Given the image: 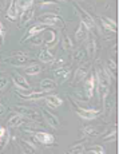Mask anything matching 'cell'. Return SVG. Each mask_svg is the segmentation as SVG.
Listing matches in <instances>:
<instances>
[{
    "label": "cell",
    "instance_id": "cell-1",
    "mask_svg": "<svg viewBox=\"0 0 119 154\" xmlns=\"http://www.w3.org/2000/svg\"><path fill=\"white\" fill-rule=\"evenodd\" d=\"M95 78H96L99 90H100V93H102L103 100H106V95L108 94V86L111 83V76H110V74L107 72L106 69H103L102 66H98Z\"/></svg>",
    "mask_w": 119,
    "mask_h": 154
},
{
    "label": "cell",
    "instance_id": "cell-28",
    "mask_svg": "<svg viewBox=\"0 0 119 154\" xmlns=\"http://www.w3.org/2000/svg\"><path fill=\"white\" fill-rule=\"evenodd\" d=\"M15 3H16V8H17V11H24L26 8H28V7H31L32 5V3H34V0H15Z\"/></svg>",
    "mask_w": 119,
    "mask_h": 154
},
{
    "label": "cell",
    "instance_id": "cell-26",
    "mask_svg": "<svg viewBox=\"0 0 119 154\" xmlns=\"http://www.w3.org/2000/svg\"><path fill=\"white\" fill-rule=\"evenodd\" d=\"M40 71H41V67H40V64H36V63H32V64H29L28 67H26L24 69V72L27 74V75H38V74H40Z\"/></svg>",
    "mask_w": 119,
    "mask_h": 154
},
{
    "label": "cell",
    "instance_id": "cell-36",
    "mask_svg": "<svg viewBox=\"0 0 119 154\" xmlns=\"http://www.w3.org/2000/svg\"><path fill=\"white\" fill-rule=\"evenodd\" d=\"M4 38H5V29L3 27L2 22H0V44L4 43Z\"/></svg>",
    "mask_w": 119,
    "mask_h": 154
},
{
    "label": "cell",
    "instance_id": "cell-25",
    "mask_svg": "<svg viewBox=\"0 0 119 154\" xmlns=\"http://www.w3.org/2000/svg\"><path fill=\"white\" fill-rule=\"evenodd\" d=\"M17 15H19V11H17L16 8V3H15V0L10 3V5H8V10H7V17L11 20H15L17 17Z\"/></svg>",
    "mask_w": 119,
    "mask_h": 154
},
{
    "label": "cell",
    "instance_id": "cell-2",
    "mask_svg": "<svg viewBox=\"0 0 119 154\" xmlns=\"http://www.w3.org/2000/svg\"><path fill=\"white\" fill-rule=\"evenodd\" d=\"M14 110L17 112V114L23 115V117H26L27 119L29 121H35V122H40L41 121V114L40 112H38L35 109L32 107H28V106H14Z\"/></svg>",
    "mask_w": 119,
    "mask_h": 154
},
{
    "label": "cell",
    "instance_id": "cell-31",
    "mask_svg": "<svg viewBox=\"0 0 119 154\" xmlns=\"http://www.w3.org/2000/svg\"><path fill=\"white\" fill-rule=\"evenodd\" d=\"M84 152L88 154H105L106 150L100 145H94V146H90L88 149H84Z\"/></svg>",
    "mask_w": 119,
    "mask_h": 154
},
{
    "label": "cell",
    "instance_id": "cell-37",
    "mask_svg": "<svg viewBox=\"0 0 119 154\" xmlns=\"http://www.w3.org/2000/svg\"><path fill=\"white\" fill-rule=\"evenodd\" d=\"M7 85H8V78L7 76H2V78H0V90L5 88Z\"/></svg>",
    "mask_w": 119,
    "mask_h": 154
},
{
    "label": "cell",
    "instance_id": "cell-22",
    "mask_svg": "<svg viewBox=\"0 0 119 154\" xmlns=\"http://www.w3.org/2000/svg\"><path fill=\"white\" fill-rule=\"evenodd\" d=\"M87 34H88V28L86 27L82 22H80L79 27H78V29H76V32H75L76 42H83L84 39H87Z\"/></svg>",
    "mask_w": 119,
    "mask_h": 154
},
{
    "label": "cell",
    "instance_id": "cell-38",
    "mask_svg": "<svg viewBox=\"0 0 119 154\" xmlns=\"http://www.w3.org/2000/svg\"><path fill=\"white\" fill-rule=\"evenodd\" d=\"M5 131H7V129H4V127H3V126H0V138H2L3 135L5 134Z\"/></svg>",
    "mask_w": 119,
    "mask_h": 154
},
{
    "label": "cell",
    "instance_id": "cell-29",
    "mask_svg": "<svg viewBox=\"0 0 119 154\" xmlns=\"http://www.w3.org/2000/svg\"><path fill=\"white\" fill-rule=\"evenodd\" d=\"M83 131L84 134H87L88 137H98L100 134V130L95 126H84L83 127Z\"/></svg>",
    "mask_w": 119,
    "mask_h": 154
},
{
    "label": "cell",
    "instance_id": "cell-41",
    "mask_svg": "<svg viewBox=\"0 0 119 154\" xmlns=\"http://www.w3.org/2000/svg\"><path fill=\"white\" fill-rule=\"evenodd\" d=\"M62 2H70V0H62Z\"/></svg>",
    "mask_w": 119,
    "mask_h": 154
},
{
    "label": "cell",
    "instance_id": "cell-32",
    "mask_svg": "<svg viewBox=\"0 0 119 154\" xmlns=\"http://www.w3.org/2000/svg\"><path fill=\"white\" fill-rule=\"evenodd\" d=\"M62 46H63V50H67V51L74 48V43H72V40L70 39V36L64 35L63 39H62Z\"/></svg>",
    "mask_w": 119,
    "mask_h": 154
},
{
    "label": "cell",
    "instance_id": "cell-42",
    "mask_svg": "<svg viewBox=\"0 0 119 154\" xmlns=\"http://www.w3.org/2000/svg\"><path fill=\"white\" fill-rule=\"evenodd\" d=\"M0 126H2V125H0Z\"/></svg>",
    "mask_w": 119,
    "mask_h": 154
},
{
    "label": "cell",
    "instance_id": "cell-17",
    "mask_svg": "<svg viewBox=\"0 0 119 154\" xmlns=\"http://www.w3.org/2000/svg\"><path fill=\"white\" fill-rule=\"evenodd\" d=\"M26 121H28L26 117H23V115H20V114H15V115H12V117L10 118V119H8L7 126H8V129L19 127L20 125H23V123H24Z\"/></svg>",
    "mask_w": 119,
    "mask_h": 154
},
{
    "label": "cell",
    "instance_id": "cell-35",
    "mask_svg": "<svg viewBox=\"0 0 119 154\" xmlns=\"http://www.w3.org/2000/svg\"><path fill=\"white\" fill-rule=\"evenodd\" d=\"M40 7H46V5H56V0H40L39 2Z\"/></svg>",
    "mask_w": 119,
    "mask_h": 154
},
{
    "label": "cell",
    "instance_id": "cell-39",
    "mask_svg": "<svg viewBox=\"0 0 119 154\" xmlns=\"http://www.w3.org/2000/svg\"><path fill=\"white\" fill-rule=\"evenodd\" d=\"M4 112H5V107L2 105V103H0V115H3Z\"/></svg>",
    "mask_w": 119,
    "mask_h": 154
},
{
    "label": "cell",
    "instance_id": "cell-24",
    "mask_svg": "<svg viewBox=\"0 0 119 154\" xmlns=\"http://www.w3.org/2000/svg\"><path fill=\"white\" fill-rule=\"evenodd\" d=\"M107 72L110 74V76L112 78H117V74H118V66H117V62L114 59H108L107 60Z\"/></svg>",
    "mask_w": 119,
    "mask_h": 154
},
{
    "label": "cell",
    "instance_id": "cell-6",
    "mask_svg": "<svg viewBox=\"0 0 119 154\" xmlns=\"http://www.w3.org/2000/svg\"><path fill=\"white\" fill-rule=\"evenodd\" d=\"M95 83H96V78H95V72L90 74L87 79H84V94H86V99H91L94 97V91H95Z\"/></svg>",
    "mask_w": 119,
    "mask_h": 154
},
{
    "label": "cell",
    "instance_id": "cell-23",
    "mask_svg": "<svg viewBox=\"0 0 119 154\" xmlns=\"http://www.w3.org/2000/svg\"><path fill=\"white\" fill-rule=\"evenodd\" d=\"M40 87H41V91L48 93V91H51L56 87V82L52 81V79H43L40 82Z\"/></svg>",
    "mask_w": 119,
    "mask_h": 154
},
{
    "label": "cell",
    "instance_id": "cell-13",
    "mask_svg": "<svg viewBox=\"0 0 119 154\" xmlns=\"http://www.w3.org/2000/svg\"><path fill=\"white\" fill-rule=\"evenodd\" d=\"M76 8H78V15H79V17H80V22L83 23V24L86 26L88 29H91V28H94V19L90 16L87 12H86L84 10H82V8L79 7V5H76Z\"/></svg>",
    "mask_w": 119,
    "mask_h": 154
},
{
    "label": "cell",
    "instance_id": "cell-3",
    "mask_svg": "<svg viewBox=\"0 0 119 154\" xmlns=\"http://www.w3.org/2000/svg\"><path fill=\"white\" fill-rule=\"evenodd\" d=\"M71 103H72V107L75 112L79 115L82 119H87V121H91V119H95V118L98 117V115L100 114V110H98V109H84V107H79V106H76L75 103L71 100Z\"/></svg>",
    "mask_w": 119,
    "mask_h": 154
},
{
    "label": "cell",
    "instance_id": "cell-40",
    "mask_svg": "<svg viewBox=\"0 0 119 154\" xmlns=\"http://www.w3.org/2000/svg\"><path fill=\"white\" fill-rule=\"evenodd\" d=\"M4 2H5V4H10V3L12 2V0H4Z\"/></svg>",
    "mask_w": 119,
    "mask_h": 154
},
{
    "label": "cell",
    "instance_id": "cell-10",
    "mask_svg": "<svg viewBox=\"0 0 119 154\" xmlns=\"http://www.w3.org/2000/svg\"><path fill=\"white\" fill-rule=\"evenodd\" d=\"M71 72V67L70 66H62V67H56L55 70H53V75H55L56 81L59 82V83H63L64 81L68 78V75H70Z\"/></svg>",
    "mask_w": 119,
    "mask_h": 154
},
{
    "label": "cell",
    "instance_id": "cell-11",
    "mask_svg": "<svg viewBox=\"0 0 119 154\" xmlns=\"http://www.w3.org/2000/svg\"><path fill=\"white\" fill-rule=\"evenodd\" d=\"M8 62L12 63L14 66H24L27 63H31L32 59L29 58V56L24 55L23 52H20V54H15L11 56V58H8Z\"/></svg>",
    "mask_w": 119,
    "mask_h": 154
},
{
    "label": "cell",
    "instance_id": "cell-30",
    "mask_svg": "<svg viewBox=\"0 0 119 154\" xmlns=\"http://www.w3.org/2000/svg\"><path fill=\"white\" fill-rule=\"evenodd\" d=\"M67 153H70V154H82V153H84V143H76V145H74V146H71L70 149L67 150Z\"/></svg>",
    "mask_w": 119,
    "mask_h": 154
},
{
    "label": "cell",
    "instance_id": "cell-4",
    "mask_svg": "<svg viewBox=\"0 0 119 154\" xmlns=\"http://www.w3.org/2000/svg\"><path fill=\"white\" fill-rule=\"evenodd\" d=\"M43 42H44V48H51V47H55L56 46V43L59 42V35H58V32L55 31V29H52V28H47V29H44L43 32Z\"/></svg>",
    "mask_w": 119,
    "mask_h": 154
},
{
    "label": "cell",
    "instance_id": "cell-27",
    "mask_svg": "<svg viewBox=\"0 0 119 154\" xmlns=\"http://www.w3.org/2000/svg\"><path fill=\"white\" fill-rule=\"evenodd\" d=\"M117 137H118V130L115 127L110 129L108 131L103 135V141L105 142H111V141H117Z\"/></svg>",
    "mask_w": 119,
    "mask_h": 154
},
{
    "label": "cell",
    "instance_id": "cell-9",
    "mask_svg": "<svg viewBox=\"0 0 119 154\" xmlns=\"http://www.w3.org/2000/svg\"><path fill=\"white\" fill-rule=\"evenodd\" d=\"M41 114H43V118L47 121V123H48L52 129H58V127L60 126V121H59V118L56 117L55 114H52L50 110H47V109H41Z\"/></svg>",
    "mask_w": 119,
    "mask_h": 154
},
{
    "label": "cell",
    "instance_id": "cell-7",
    "mask_svg": "<svg viewBox=\"0 0 119 154\" xmlns=\"http://www.w3.org/2000/svg\"><path fill=\"white\" fill-rule=\"evenodd\" d=\"M48 28V26H46V24H41V23H39V24H35V26H32L31 28L28 29V32L23 36V39H22V43H24L26 40H29L31 38H34V36H36V35H39L41 34V32L44 31V29H47Z\"/></svg>",
    "mask_w": 119,
    "mask_h": 154
},
{
    "label": "cell",
    "instance_id": "cell-20",
    "mask_svg": "<svg viewBox=\"0 0 119 154\" xmlns=\"http://www.w3.org/2000/svg\"><path fill=\"white\" fill-rule=\"evenodd\" d=\"M44 100H46L47 106L52 109H56L63 105V100L59 98L58 95H44Z\"/></svg>",
    "mask_w": 119,
    "mask_h": 154
},
{
    "label": "cell",
    "instance_id": "cell-34",
    "mask_svg": "<svg viewBox=\"0 0 119 154\" xmlns=\"http://www.w3.org/2000/svg\"><path fill=\"white\" fill-rule=\"evenodd\" d=\"M95 48H96V44H95V40L91 39L90 43H88V48H87V52L90 56H93L95 54Z\"/></svg>",
    "mask_w": 119,
    "mask_h": 154
},
{
    "label": "cell",
    "instance_id": "cell-8",
    "mask_svg": "<svg viewBox=\"0 0 119 154\" xmlns=\"http://www.w3.org/2000/svg\"><path fill=\"white\" fill-rule=\"evenodd\" d=\"M16 94L23 99H29V100H35V99H40V98H44L46 93L44 91H23L20 88V91L17 90Z\"/></svg>",
    "mask_w": 119,
    "mask_h": 154
},
{
    "label": "cell",
    "instance_id": "cell-19",
    "mask_svg": "<svg viewBox=\"0 0 119 154\" xmlns=\"http://www.w3.org/2000/svg\"><path fill=\"white\" fill-rule=\"evenodd\" d=\"M17 143H19L20 147H22L23 153H35L36 152V146H35L31 141H27V140L20 138V140H17Z\"/></svg>",
    "mask_w": 119,
    "mask_h": 154
},
{
    "label": "cell",
    "instance_id": "cell-15",
    "mask_svg": "<svg viewBox=\"0 0 119 154\" xmlns=\"http://www.w3.org/2000/svg\"><path fill=\"white\" fill-rule=\"evenodd\" d=\"M91 69V64L90 63H86L83 66H80L78 70L75 71V76H74V81L79 82V81H84L86 76L88 75V71Z\"/></svg>",
    "mask_w": 119,
    "mask_h": 154
},
{
    "label": "cell",
    "instance_id": "cell-33",
    "mask_svg": "<svg viewBox=\"0 0 119 154\" xmlns=\"http://www.w3.org/2000/svg\"><path fill=\"white\" fill-rule=\"evenodd\" d=\"M84 55H86V51L83 48H80L78 50V51L74 54V60H76V62H80L83 58H84Z\"/></svg>",
    "mask_w": 119,
    "mask_h": 154
},
{
    "label": "cell",
    "instance_id": "cell-21",
    "mask_svg": "<svg viewBox=\"0 0 119 154\" xmlns=\"http://www.w3.org/2000/svg\"><path fill=\"white\" fill-rule=\"evenodd\" d=\"M100 23H102L103 28L107 29V31H111V32L118 31L117 22H114V20L110 19V17H100Z\"/></svg>",
    "mask_w": 119,
    "mask_h": 154
},
{
    "label": "cell",
    "instance_id": "cell-5",
    "mask_svg": "<svg viewBox=\"0 0 119 154\" xmlns=\"http://www.w3.org/2000/svg\"><path fill=\"white\" fill-rule=\"evenodd\" d=\"M24 131L32 134L35 140L38 142H40V143H43V145H52L53 142H55L53 135L50 134V133H47V131H32V130H28L27 127L24 129Z\"/></svg>",
    "mask_w": 119,
    "mask_h": 154
},
{
    "label": "cell",
    "instance_id": "cell-12",
    "mask_svg": "<svg viewBox=\"0 0 119 154\" xmlns=\"http://www.w3.org/2000/svg\"><path fill=\"white\" fill-rule=\"evenodd\" d=\"M60 22H63L62 20V17L60 16H58L56 14H50V12H47V14H44V15H41L40 16V23L41 24H46V26H52V24H56V23H60Z\"/></svg>",
    "mask_w": 119,
    "mask_h": 154
},
{
    "label": "cell",
    "instance_id": "cell-18",
    "mask_svg": "<svg viewBox=\"0 0 119 154\" xmlns=\"http://www.w3.org/2000/svg\"><path fill=\"white\" fill-rule=\"evenodd\" d=\"M38 58H39V60L43 62V63H52V62L55 60V55H53L48 48L40 50L39 55H38Z\"/></svg>",
    "mask_w": 119,
    "mask_h": 154
},
{
    "label": "cell",
    "instance_id": "cell-16",
    "mask_svg": "<svg viewBox=\"0 0 119 154\" xmlns=\"http://www.w3.org/2000/svg\"><path fill=\"white\" fill-rule=\"evenodd\" d=\"M34 15H35V11H34V7H32V5L28 8H26V10L22 12V15H20V24H19L20 27H24L27 23L31 22Z\"/></svg>",
    "mask_w": 119,
    "mask_h": 154
},
{
    "label": "cell",
    "instance_id": "cell-14",
    "mask_svg": "<svg viewBox=\"0 0 119 154\" xmlns=\"http://www.w3.org/2000/svg\"><path fill=\"white\" fill-rule=\"evenodd\" d=\"M12 81H14V85L16 86L17 88H22V90H29L28 81H27L23 75H20V74L14 72L12 74Z\"/></svg>",
    "mask_w": 119,
    "mask_h": 154
}]
</instances>
